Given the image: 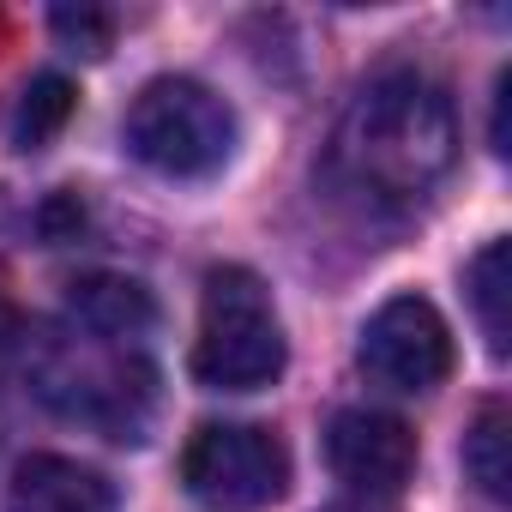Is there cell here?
I'll return each instance as SVG.
<instances>
[{
    "mask_svg": "<svg viewBox=\"0 0 512 512\" xmlns=\"http://www.w3.org/2000/svg\"><path fill=\"white\" fill-rule=\"evenodd\" d=\"M49 25H55V37H61V43H73V49H85V55H103V49H109V37H115V19H109V13H97V7H79V13H73V7H55V19H49Z\"/></svg>",
    "mask_w": 512,
    "mask_h": 512,
    "instance_id": "12",
    "label": "cell"
},
{
    "mask_svg": "<svg viewBox=\"0 0 512 512\" xmlns=\"http://www.w3.org/2000/svg\"><path fill=\"white\" fill-rule=\"evenodd\" d=\"M181 482L217 512H260L290 488V446L260 422H205L181 452Z\"/></svg>",
    "mask_w": 512,
    "mask_h": 512,
    "instance_id": "4",
    "label": "cell"
},
{
    "mask_svg": "<svg viewBox=\"0 0 512 512\" xmlns=\"http://www.w3.org/2000/svg\"><path fill=\"white\" fill-rule=\"evenodd\" d=\"M284 326L272 308V290L247 266H217L205 278L199 302V338H193V380L211 392H260L284 374Z\"/></svg>",
    "mask_w": 512,
    "mask_h": 512,
    "instance_id": "2",
    "label": "cell"
},
{
    "mask_svg": "<svg viewBox=\"0 0 512 512\" xmlns=\"http://www.w3.org/2000/svg\"><path fill=\"white\" fill-rule=\"evenodd\" d=\"M506 115H512V73L494 79V127H488V139H494L500 157H506Z\"/></svg>",
    "mask_w": 512,
    "mask_h": 512,
    "instance_id": "14",
    "label": "cell"
},
{
    "mask_svg": "<svg viewBox=\"0 0 512 512\" xmlns=\"http://www.w3.org/2000/svg\"><path fill=\"white\" fill-rule=\"evenodd\" d=\"M326 458L362 500H386L416 470V434L386 410H338L326 428Z\"/></svg>",
    "mask_w": 512,
    "mask_h": 512,
    "instance_id": "6",
    "label": "cell"
},
{
    "mask_svg": "<svg viewBox=\"0 0 512 512\" xmlns=\"http://www.w3.org/2000/svg\"><path fill=\"white\" fill-rule=\"evenodd\" d=\"M79 223H85V205H79L73 193H61V199L43 205V229H49V235H67V229H79Z\"/></svg>",
    "mask_w": 512,
    "mask_h": 512,
    "instance_id": "13",
    "label": "cell"
},
{
    "mask_svg": "<svg viewBox=\"0 0 512 512\" xmlns=\"http://www.w3.org/2000/svg\"><path fill=\"white\" fill-rule=\"evenodd\" d=\"M73 109H79L73 79H61V73L31 79L25 97H19V115H13V139H19V151H43V145L73 121Z\"/></svg>",
    "mask_w": 512,
    "mask_h": 512,
    "instance_id": "11",
    "label": "cell"
},
{
    "mask_svg": "<svg viewBox=\"0 0 512 512\" xmlns=\"http://www.w3.org/2000/svg\"><path fill=\"white\" fill-rule=\"evenodd\" d=\"M464 476L494 506L512 500V416H506V404H482L476 410V422L464 434Z\"/></svg>",
    "mask_w": 512,
    "mask_h": 512,
    "instance_id": "10",
    "label": "cell"
},
{
    "mask_svg": "<svg viewBox=\"0 0 512 512\" xmlns=\"http://www.w3.org/2000/svg\"><path fill=\"white\" fill-rule=\"evenodd\" d=\"M452 151L458 127L446 91L410 67H392L368 79L344 109L332 139V169L350 193L374 205H416L452 169Z\"/></svg>",
    "mask_w": 512,
    "mask_h": 512,
    "instance_id": "1",
    "label": "cell"
},
{
    "mask_svg": "<svg viewBox=\"0 0 512 512\" xmlns=\"http://www.w3.org/2000/svg\"><path fill=\"white\" fill-rule=\"evenodd\" d=\"M127 151L169 181H205L235 157V109L199 79H151L127 109Z\"/></svg>",
    "mask_w": 512,
    "mask_h": 512,
    "instance_id": "3",
    "label": "cell"
},
{
    "mask_svg": "<svg viewBox=\"0 0 512 512\" xmlns=\"http://www.w3.org/2000/svg\"><path fill=\"white\" fill-rule=\"evenodd\" d=\"M464 290H470V308H476V320H482L488 350L506 356V344H512V320H506V302H512V241H506V235H494L476 260H470Z\"/></svg>",
    "mask_w": 512,
    "mask_h": 512,
    "instance_id": "9",
    "label": "cell"
},
{
    "mask_svg": "<svg viewBox=\"0 0 512 512\" xmlns=\"http://www.w3.org/2000/svg\"><path fill=\"white\" fill-rule=\"evenodd\" d=\"M67 308H73V320H79L91 338H103V344H115V338H145V332L157 326L151 290H145L139 278H121V272H91V278H79V284L67 290Z\"/></svg>",
    "mask_w": 512,
    "mask_h": 512,
    "instance_id": "8",
    "label": "cell"
},
{
    "mask_svg": "<svg viewBox=\"0 0 512 512\" xmlns=\"http://www.w3.org/2000/svg\"><path fill=\"white\" fill-rule=\"evenodd\" d=\"M326 512H386V506H380V500H362V494H356V500H338V506H326Z\"/></svg>",
    "mask_w": 512,
    "mask_h": 512,
    "instance_id": "15",
    "label": "cell"
},
{
    "mask_svg": "<svg viewBox=\"0 0 512 512\" xmlns=\"http://www.w3.org/2000/svg\"><path fill=\"white\" fill-rule=\"evenodd\" d=\"M362 368L392 392H434L452 374V332L428 296H392L362 326Z\"/></svg>",
    "mask_w": 512,
    "mask_h": 512,
    "instance_id": "5",
    "label": "cell"
},
{
    "mask_svg": "<svg viewBox=\"0 0 512 512\" xmlns=\"http://www.w3.org/2000/svg\"><path fill=\"white\" fill-rule=\"evenodd\" d=\"M7 512H121V494L103 470L61 458V452H31L13 470Z\"/></svg>",
    "mask_w": 512,
    "mask_h": 512,
    "instance_id": "7",
    "label": "cell"
}]
</instances>
